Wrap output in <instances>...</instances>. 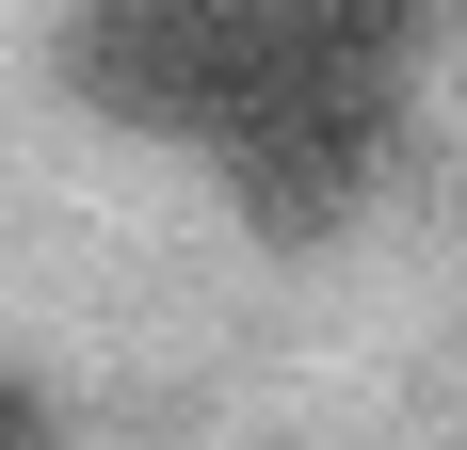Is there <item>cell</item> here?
Returning <instances> with one entry per match:
<instances>
[{
  "label": "cell",
  "instance_id": "4",
  "mask_svg": "<svg viewBox=\"0 0 467 450\" xmlns=\"http://www.w3.org/2000/svg\"><path fill=\"white\" fill-rule=\"evenodd\" d=\"M0 450H65V435H48V403L16 386V370H0Z\"/></svg>",
  "mask_w": 467,
  "mask_h": 450
},
{
  "label": "cell",
  "instance_id": "1",
  "mask_svg": "<svg viewBox=\"0 0 467 450\" xmlns=\"http://www.w3.org/2000/svg\"><path fill=\"white\" fill-rule=\"evenodd\" d=\"M387 81H403V65H355V48L290 33L275 0H258V65H242L226 129H210L226 210L258 225V241H323V225H355L371 178H387Z\"/></svg>",
  "mask_w": 467,
  "mask_h": 450
},
{
  "label": "cell",
  "instance_id": "2",
  "mask_svg": "<svg viewBox=\"0 0 467 450\" xmlns=\"http://www.w3.org/2000/svg\"><path fill=\"white\" fill-rule=\"evenodd\" d=\"M242 65H258V0H81L65 16V81L113 129H161V145L226 129Z\"/></svg>",
  "mask_w": 467,
  "mask_h": 450
},
{
  "label": "cell",
  "instance_id": "3",
  "mask_svg": "<svg viewBox=\"0 0 467 450\" xmlns=\"http://www.w3.org/2000/svg\"><path fill=\"white\" fill-rule=\"evenodd\" d=\"M275 16H290V33H323V48H355V65H403L451 0H275Z\"/></svg>",
  "mask_w": 467,
  "mask_h": 450
}]
</instances>
